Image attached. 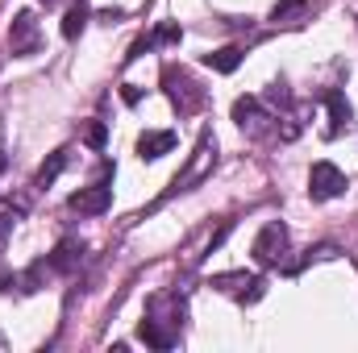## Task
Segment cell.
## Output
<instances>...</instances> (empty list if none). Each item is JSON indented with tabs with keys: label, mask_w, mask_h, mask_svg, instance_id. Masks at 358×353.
Listing matches in <instances>:
<instances>
[{
	"label": "cell",
	"mask_w": 358,
	"mask_h": 353,
	"mask_svg": "<svg viewBox=\"0 0 358 353\" xmlns=\"http://www.w3.org/2000/svg\"><path fill=\"white\" fill-rule=\"evenodd\" d=\"M342 191H346V175L334 163H313V171H308V195L313 200H338Z\"/></svg>",
	"instance_id": "6"
},
{
	"label": "cell",
	"mask_w": 358,
	"mask_h": 353,
	"mask_svg": "<svg viewBox=\"0 0 358 353\" xmlns=\"http://www.w3.org/2000/svg\"><path fill=\"white\" fill-rule=\"evenodd\" d=\"M304 17H308V0H279L271 8L275 25H304Z\"/></svg>",
	"instance_id": "14"
},
{
	"label": "cell",
	"mask_w": 358,
	"mask_h": 353,
	"mask_svg": "<svg viewBox=\"0 0 358 353\" xmlns=\"http://www.w3.org/2000/svg\"><path fill=\"white\" fill-rule=\"evenodd\" d=\"M250 254H255V262L263 266V270H267V266H279L283 262V254H287V229H283L279 220H267V225L259 229Z\"/></svg>",
	"instance_id": "3"
},
{
	"label": "cell",
	"mask_w": 358,
	"mask_h": 353,
	"mask_svg": "<svg viewBox=\"0 0 358 353\" xmlns=\"http://www.w3.org/2000/svg\"><path fill=\"white\" fill-rule=\"evenodd\" d=\"M80 262H84V241L80 237H63L55 246V254H50V270H59V274L80 270Z\"/></svg>",
	"instance_id": "12"
},
{
	"label": "cell",
	"mask_w": 358,
	"mask_h": 353,
	"mask_svg": "<svg viewBox=\"0 0 358 353\" xmlns=\"http://www.w3.org/2000/svg\"><path fill=\"white\" fill-rule=\"evenodd\" d=\"M263 278L259 274H246V270H234V274H213V291H221V295H229V299H238V303H255V299H263Z\"/></svg>",
	"instance_id": "4"
},
{
	"label": "cell",
	"mask_w": 358,
	"mask_h": 353,
	"mask_svg": "<svg viewBox=\"0 0 358 353\" xmlns=\"http://www.w3.org/2000/svg\"><path fill=\"white\" fill-rule=\"evenodd\" d=\"M179 38H183V29H179V25H159V29L150 33V42H155V46H176Z\"/></svg>",
	"instance_id": "18"
},
{
	"label": "cell",
	"mask_w": 358,
	"mask_h": 353,
	"mask_svg": "<svg viewBox=\"0 0 358 353\" xmlns=\"http://www.w3.org/2000/svg\"><path fill=\"white\" fill-rule=\"evenodd\" d=\"M67 154H71V150H55V154H50V163H42V167H38V179H34V183H38V187H50L55 179L63 175V167H67Z\"/></svg>",
	"instance_id": "16"
},
{
	"label": "cell",
	"mask_w": 358,
	"mask_h": 353,
	"mask_svg": "<svg viewBox=\"0 0 358 353\" xmlns=\"http://www.w3.org/2000/svg\"><path fill=\"white\" fill-rule=\"evenodd\" d=\"M204 63H208L213 71H221V75H234V71L242 67V50H238V46H221V50H208Z\"/></svg>",
	"instance_id": "15"
},
{
	"label": "cell",
	"mask_w": 358,
	"mask_h": 353,
	"mask_svg": "<svg viewBox=\"0 0 358 353\" xmlns=\"http://www.w3.org/2000/svg\"><path fill=\"white\" fill-rule=\"evenodd\" d=\"M121 100H125V104H138V100H142V91L134 88V84H125V88H121Z\"/></svg>",
	"instance_id": "20"
},
{
	"label": "cell",
	"mask_w": 358,
	"mask_h": 353,
	"mask_svg": "<svg viewBox=\"0 0 358 353\" xmlns=\"http://www.w3.org/2000/svg\"><path fill=\"white\" fill-rule=\"evenodd\" d=\"M84 29H88V8H84V4L67 8V17H63V38H67V42H76Z\"/></svg>",
	"instance_id": "17"
},
{
	"label": "cell",
	"mask_w": 358,
	"mask_h": 353,
	"mask_svg": "<svg viewBox=\"0 0 358 353\" xmlns=\"http://www.w3.org/2000/svg\"><path fill=\"white\" fill-rule=\"evenodd\" d=\"M67 204H71V212H80V216H104V212L113 208V191H108L104 183H92V187H80Z\"/></svg>",
	"instance_id": "8"
},
{
	"label": "cell",
	"mask_w": 358,
	"mask_h": 353,
	"mask_svg": "<svg viewBox=\"0 0 358 353\" xmlns=\"http://www.w3.org/2000/svg\"><path fill=\"white\" fill-rule=\"evenodd\" d=\"M138 341H146L150 350H171L179 341V333H171L167 324H159L155 316H142V324H138Z\"/></svg>",
	"instance_id": "13"
},
{
	"label": "cell",
	"mask_w": 358,
	"mask_h": 353,
	"mask_svg": "<svg viewBox=\"0 0 358 353\" xmlns=\"http://www.w3.org/2000/svg\"><path fill=\"white\" fill-rule=\"evenodd\" d=\"M234 121H238V129H242V133L263 137L271 117L263 112V100H259V96H242V100H234Z\"/></svg>",
	"instance_id": "7"
},
{
	"label": "cell",
	"mask_w": 358,
	"mask_h": 353,
	"mask_svg": "<svg viewBox=\"0 0 358 353\" xmlns=\"http://www.w3.org/2000/svg\"><path fill=\"white\" fill-rule=\"evenodd\" d=\"M0 350H4V337H0Z\"/></svg>",
	"instance_id": "23"
},
{
	"label": "cell",
	"mask_w": 358,
	"mask_h": 353,
	"mask_svg": "<svg viewBox=\"0 0 358 353\" xmlns=\"http://www.w3.org/2000/svg\"><path fill=\"white\" fill-rule=\"evenodd\" d=\"M146 316H155V320H159V324H167L171 333H183V299H179L176 291L155 295V299L146 303Z\"/></svg>",
	"instance_id": "9"
},
{
	"label": "cell",
	"mask_w": 358,
	"mask_h": 353,
	"mask_svg": "<svg viewBox=\"0 0 358 353\" xmlns=\"http://www.w3.org/2000/svg\"><path fill=\"white\" fill-rule=\"evenodd\" d=\"M171 150H176V133L171 129H150V133L138 137V158L142 163H155V158H163Z\"/></svg>",
	"instance_id": "11"
},
{
	"label": "cell",
	"mask_w": 358,
	"mask_h": 353,
	"mask_svg": "<svg viewBox=\"0 0 358 353\" xmlns=\"http://www.w3.org/2000/svg\"><path fill=\"white\" fill-rule=\"evenodd\" d=\"M121 17H125V13H121V8H104V13H100V21H104V25H117V21H121Z\"/></svg>",
	"instance_id": "21"
},
{
	"label": "cell",
	"mask_w": 358,
	"mask_h": 353,
	"mask_svg": "<svg viewBox=\"0 0 358 353\" xmlns=\"http://www.w3.org/2000/svg\"><path fill=\"white\" fill-rule=\"evenodd\" d=\"M42 4H46V8H50V4H59V0H42Z\"/></svg>",
	"instance_id": "22"
},
{
	"label": "cell",
	"mask_w": 358,
	"mask_h": 353,
	"mask_svg": "<svg viewBox=\"0 0 358 353\" xmlns=\"http://www.w3.org/2000/svg\"><path fill=\"white\" fill-rule=\"evenodd\" d=\"M321 104L329 108V137H338L342 129H350V121H355V108H350V100L342 96L338 88L321 91Z\"/></svg>",
	"instance_id": "10"
},
{
	"label": "cell",
	"mask_w": 358,
	"mask_h": 353,
	"mask_svg": "<svg viewBox=\"0 0 358 353\" xmlns=\"http://www.w3.org/2000/svg\"><path fill=\"white\" fill-rule=\"evenodd\" d=\"M104 142H108L104 121H92V125H88V146H92V150H104Z\"/></svg>",
	"instance_id": "19"
},
{
	"label": "cell",
	"mask_w": 358,
	"mask_h": 353,
	"mask_svg": "<svg viewBox=\"0 0 358 353\" xmlns=\"http://www.w3.org/2000/svg\"><path fill=\"white\" fill-rule=\"evenodd\" d=\"M8 50L13 59H34L42 50V29H38V17L29 8H21L13 17V29H8Z\"/></svg>",
	"instance_id": "2"
},
{
	"label": "cell",
	"mask_w": 358,
	"mask_h": 353,
	"mask_svg": "<svg viewBox=\"0 0 358 353\" xmlns=\"http://www.w3.org/2000/svg\"><path fill=\"white\" fill-rule=\"evenodd\" d=\"M163 91H167V100L176 104L179 117L200 112V108H204V100H208V96H204V88H200V84H196V80H192L179 63H167V67H163Z\"/></svg>",
	"instance_id": "1"
},
{
	"label": "cell",
	"mask_w": 358,
	"mask_h": 353,
	"mask_svg": "<svg viewBox=\"0 0 358 353\" xmlns=\"http://www.w3.org/2000/svg\"><path fill=\"white\" fill-rule=\"evenodd\" d=\"M217 163V142H213V133H204L200 137V146H196V158H192V167L183 171V175H176L171 179V187H167V195H176V191H187L192 183H200V179L208 175V167ZM163 195V200H167Z\"/></svg>",
	"instance_id": "5"
}]
</instances>
